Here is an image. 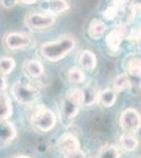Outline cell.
Returning <instances> with one entry per match:
<instances>
[{
    "mask_svg": "<svg viewBox=\"0 0 141 158\" xmlns=\"http://www.w3.org/2000/svg\"><path fill=\"white\" fill-rule=\"evenodd\" d=\"M57 144L58 148L60 149V151L63 153V155L80 149L79 140L73 134H65L63 136H61L58 139Z\"/></svg>",
    "mask_w": 141,
    "mask_h": 158,
    "instance_id": "cell-10",
    "label": "cell"
},
{
    "mask_svg": "<svg viewBox=\"0 0 141 158\" xmlns=\"http://www.w3.org/2000/svg\"><path fill=\"white\" fill-rule=\"evenodd\" d=\"M81 106H82V90L75 89L68 92L65 98L62 100L60 109L61 120L63 123H65V126H68V123L78 115Z\"/></svg>",
    "mask_w": 141,
    "mask_h": 158,
    "instance_id": "cell-2",
    "label": "cell"
},
{
    "mask_svg": "<svg viewBox=\"0 0 141 158\" xmlns=\"http://www.w3.org/2000/svg\"><path fill=\"white\" fill-rule=\"evenodd\" d=\"M37 0H18V2H21V3H24V4H33Z\"/></svg>",
    "mask_w": 141,
    "mask_h": 158,
    "instance_id": "cell-29",
    "label": "cell"
},
{
    "mask_svg": "<svg viewBox=\"0 0 141 158\" xmlns=\"http://www.w3.org/2000/svg\"><path fill=\"white\" fill-rule=\"evenodd\" d=\"M31 122L37 131L45 133V132L52 131L55 128L57 118L52 110L45 106H39L33 113L31 117Z\"/></svg>",
    "mask_w": 141,
    "mask_h": 158,
    "instance_id": "cell-3",
    "label": "cell"
},
{
    "mask_svg": "<svg viewBox=\"0 0 141 158\" xmlns=\"http://www.w3.org/2000/svg\"><path fill=\"white\" fill-rule=\"evenodd\" d=\"M24 71L30 77L32 78H38L43 75L44 73V68L42 63L37 59L29 60L24 63Z\"/></svg>",
    "mask_w": 141,
    "mask_h": 158,
    "instance_id": "cell-16",
    "label": "cell"
},
{
    "mask_svg": "<svg viewBox=\"0 0 141 158\" xmlns=\"http://www.w3.org/2000/svg\"><path fill=\"white\" fill-rule=\"evenodd\" d=\"M85 79V75L79 69H71L68 72V80L72 83H81Z\"/></svg>",
    "mask_w": 141,
    "mask_h": 158,
    "instance_id": "cell-24",
    "label": "cell"
},
{
    "mask_svg": "<svg viewBox=\"0 0 141 158\" xmlns=\"http://www.w3.org/2000/svg\"><path fill=\"white\" fill-rule=\"evenodd\" d=\"M120 152L116 146L107 144L100 149L98 158H119Z\"/></svg>",
    "mask_w": 141,
    "mask_h": 158,
    "instance_id": "cell-23",
    "label": "cell"
},
{
    "mask_svg": "<svg viewBox=\"0 0 141 158\" xmlns=\"http://www.w3.org/2000/svg\"><path fill=\"white\" fill-rule=\"evenodd\" d=\"M98 91L93 85H89L82 90V106H89L97 101Z\"/></svg>",
    "mask_w": 141,
    "mask_h": 158,
    "instance_id": "cell-20",
    "label": "cell"
},
{
    "mask_svg": "<svg viewBox=\"0 0 141 158\" xmlns=\"http://www.w3.org/2000/svg\"><path fill=\"white\" fill-rule=\"evenodd\" d=\"M32 39L30 36L23 33H18V32H12L6 36V45L7 49L12 51L17 50H24L31 44Z\"/></svg>",
    "mask_w": 141,
    "mask_h": 158,
    "instance_id": "cell-8",
    "label": "cell"
},
{
    "mask_svg": "<svg viewBox=\"0 0 141 158\" xmlns=\"http://www.w3.org/2000/svg\"><path fill=\"white\" fill-rule=\"evenodd\" d=\"M125 0H113L103 11V17L106 20H113L117 17L118 13L124 6Z\"/></svg>",
    "mask_w": 141,
    "mask_h": 158,
    "instance_id": "cell-19",
    "label": "cell"
},
{
    "mask_svg": "<svg viewBox=\"0 0 141 158\" xmlns=\"http://www.w3.org/2000/svg\"><path fill=\"white\" fill-rule=\"evenodd\" d=\"M56 17L51 14H39V13H31L25 17V23L31 30H44L48 29L55 24Z\"/></svg>",
    "mask_w": 141,
    "mask_h": 158,
    "instance_id": "cell-6",
    "label": "cell"
},
{
    "mask_svg": "<svg viewBox=\"0 0 141 158\" xmlns=\"http://www.w3.org/2000/svg\"><path fill=\"white\" fill-rule=\"evenodd\" d=\"M12 94L15 100L23 106H32L38 98V91L35 88L27 83L20 82V81L13 85Z\"/></svg>",
    "mask_w": 141,
    "mask_h": 158,
    "instance_id": "cell-4",
    "label": "cell"
},
{
    "mask_svg": "<svg viewBox=\"0 0 141 158\" xmlns=\"http://www.w3.org/2000/svg\"><path fill=\"white\" fill-rule=\"evenodd\" d=\"M106 31V25L103 21L98 19H93L88 27V34L89 36L94 40L100 39Z\"/></svg>",
    "mask_w": 141,
    "mask_h": 158,
    "instance_id": "cell-14",
    "label": "cell"
},
{
    "mask_svg": "<svg viewBox=\"0 0 141 158\" xmlns=\"http://www.w3.org/2000/svg\"><path fill=\"white\" fill-rule=\"evenodd\" d=\"M17 136V130L12 122L0 120V144H6Z\"/></svg>",
    "mask_w": 141,
    "mask_h": 158,
    "instance_id": "cell-11",
    "label": "cell"
},
{
    "mask_svg": "<svg viewBox=\"0 0 141 158\" xmlns=\"http://www.w3.org/2000/svg\"><path fill=\"white\" fill-rule=\"evenodd\" d=\"M126 74L133 77H140V57L137 55H130L124 61Z\"/></svg>",
    "mask_w": 141,
    "mask_h": 158,
    "instance_id": "cell-13",
    "label": "cell"
},
{
    "mask_svg": "<svg viewBox=\"0 0 141 158\" xmlns=\"http://www.w3.org/2000/svg\"><path fill=\"white\" fill-rule=\"evenodd\" d=\"M16 67V62L11 57H0V75L11 74Z\"/></svg>",
    "mask_w": 141,
    "mask_h": 158,
    "instance_id": "cell-22",
    "label": "cell"
},
{
    "mask_svg": "<svg viewBox=\"0 0 141 158\" xmlns=\"http://www.w3.org/2000/svg\"><path fill=\"white\" fill-rule=\"evenodd\" d=\"M1 3L6 9H12L18 3V0H1Z\"/></svg>",
    "mask_w": 141,
    "mask_h": 158,
    "instance_id": "cell-27",
    "label": "cell"
},
{
    "mask_svg": "<svg viewBox=\"0 0 141 158\" xmlns=\"http://www.w3.org/2000/svg\"><path fill=\"white\" fill-rule=\"evenodd\" d=\"M120 127L125 133L134 134L140 130V114L134 108H127L120 116Z\"/></svg>",
    "mask_w": 141,
    "mask_h": 158,
    "instance_id": "cell-5",
    "label": "cell"
},
{
    "mask_svg": "<svg viewBox=\"0 0 141 158\" xmlns=\"http://www.w3.org/2000/svg\"><path fill=\"white\" fill-rule=\"evenodd\" d=\"M76 41L73 37L64 36L54 41L43 43L40 48V55L51 62H56L68 56L75 49Z\"/></svg>",
    "mask_w": 141,
    "mask_h": 158,
    "instance_id": "cell-1",
    "label": "cell"
},
{
    "mask_svg": "<svg viewBox=\"0 0 141 158\" xmlns=\"http://www.w3.org/2000/svg\"><path fill=\"white\" fill-rule=\"evenodd\" d=\"M39 6L42 11L51 15L64 13L70 9L66 0H41Z\"/></svg>",
    "mask_w": 141,
    "mask_h": 158,
    "instance_id": "cell-9",
    "label": "cell"
},
{
    "mask_svg": "<svg viewBox=\"0 0 141 158\" xmlns=\"http://www.w3.org/2000/svg\"><path fill=\"white\" fill-rule=\"evenodd\" d=\"M13 158H30V157L24 156V155H18V156H15V157H13Z\"/></svg>",
    "mask_w": 141,
    "mask_h": 158,
    "instance_id": "cell-30",
    "label": "cell"
},
{
    "mask_svg": "<svg viewBox=\"0 0 141 158\" xmlns=\"http://www.w3.org/2000/svg\"><path fill=\"white\" fill-rule=\"evenodd\" d=\"M6 88H7V80L6 76L0 75V92L6 91Z\"/></svg>",
    "mask_w": 141,
    "mask_h": 158,
    "instance_id": "cell-28",
    "label": "cell"
},
{
    "mask_svg": "<svg viewBox=\"0 0 141 158\" xmlns=\"http://www.w3.org/2000/svg\"><path fill=\"white\" fill-rule=\"evenodd\" d=\"M117 99V94L112 89H106L98 92L97 101L104 108H111L115 104Z\"/></svg>",
    "mask_w": 141,
    "mask_h": 158,
    "instance_id": "cell-15",
    "label": "cell"
},
{
    "mask_svg": "<svg viewBox=\"0 0 141 158\" xmlns=\"http://www.w3.org/2000/svg\"><path fill=\"white\" fill-rule=\"evenodd\" d=\"M119 142H120L121 149L126 152L135 151L138 148V144H139L138 143V139L136 138L133 134H130V133L122 134L119 138Z\"/></svg>",
    "mask_w": 141,
    "mask_h": 158,
    "instance_id": "cell-17",
    "label": "cell"
},
{
    "mask_svg": "<svg viewBox=\"0 0 141 158\" xmlns=\"http://www.w3.org/2000/svg\"><path fill=\"white\" fill-rule=\"evenodd\" d=\"M131 88V79L130 76L126 73L123 74H119L118 76H116L113 81V89L112 90L115 93H120L122 91H125L127 89Z\"/></svg>",
    "mask_w": 141,
    "mask_h": 158,
    "instance_id": "cell-18",
    "label": "cell"
},
{
    "mask_svg": "<svg viewBox=\"0 0 141 158\" xmlns=\"http://www.w3.org/2000/svg\"><path fill=\"white\" fill-rule=\"evenodd\" d=\"M126 37V29L124 24H118L115 29H113L111 32L107 34L106 38V47L111 52L116 53L120 49L123 39Z\"/></svg>",
    "mask_w": 141,
    "mask_h": 158,
    "instance_id": "cell-7",
    "label": "cell"
},
{
    "mask_svg": "<svg viewBox=\"0 0 141 158\" xmlns=\"http://www.w3.org/2000/svg\"><path fill=\"white\" fill-rule=\"evenodd\" d=\"M130 39H132V41L139 42L140 41V29H136L132 31L130 34Z\"/></svg>",
    "mask_w": 141,
    "mask_h": 158,
    "instance_id": "cell-26",
    "label": "cell"
},
{
    "mask_svg": "<svg viewBox=\"0 0 141 158\" xmlns=\"http://www.w3.org/2000/svg\"><path fill=\"white\" fill-rule=\"evenodd\" d=\"M79 65H80V68L82 70L88 71V72L94 71L97 65L96 55L89 50L82 51V53L80 54V57H79Z\"/></svg>",
    "mask_w": 141,
    "mask_h": 158,
    "instance_id": "cell-12",
    "label": "cell"
},
{
    "mask_svg": "<svg viewBox=\"0 0 141 158\" xmlns=\"http://www.w3.org/2000/svg\"><path fill=\"white\" fill-rule=\"evenodd\" d=\"M64 158H86V157L82 150L79 149L74 152L68 153V154H64Z\"/></svg>",
    "mask_w": 141,
    "mask_h": 158,
    "instance_id": "cell-25",
    "label": "cell"
},
{
    "mask_svg": "<svg viewBox=\"0 0 141 158\" xmlns=\"http://www.w3.org/2000/svg\"><path fill=\"white\" fill-rule=\"evenodd\" d=\"M13 114L11 99L6 95H0V120H7Z\"/></svg>",
    "mask_w": 141,
    "mask_h": 158,
    "instance_id": "cell-21",
    "label": "cell"
}]
</instances>
